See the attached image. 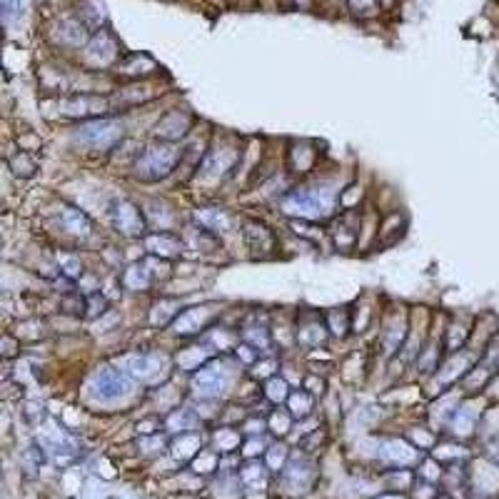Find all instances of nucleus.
Segmentation results:
<instances>
[{"mask_svg": "<svg viewBox=\"0 0 499 499\" xmlns=\"http://www.w3.org/2000/svg\"><path fill=\"white\" fill-rule=\"evenodd\" d=\"M337 195L327 185H317V188H297L282 200V212L294 220H327L335 212Z\"/></svg>", "mask_w": 499, "mask_h": 499, "instance_id": "1", "label": "nucleus"}, {"mask_svg": "<svg viewBox=\"0 0 499 499\" xmlns=\"http://www.w3.org/2000/svg\"><path fill=\"white\" fill-rule=\"evenodd\" d=\"M180 160H183V147L175 142L160 140L155 145H147L135 163V178L142 183H158L173 175Z\"/></svg>", "mask_w": 499, "mask_h": 499, "instance_id": "2", "label": "nucleus"}, {"mask_svg": "<svg viewBox=\"0 0 499 499\" xmlns=\"http://www.w3.org/2000/svg\"><path fill=\"white\" fill-rule=\"evenodd\" d=\"M125 137V125L115 117H95L73 132V142L88 153H110Z\"/></svg>", "mask_w": 499, "mask_h": 499, "instance_id": "3", "label": "nucleus"}, {"mask_svg": "<svg viewBox=\"0 0 499 499\" xmlns=\"http://www.w3.org/2000/svg\"><path fill=\"white\" fill-rule=\"evenodd\" d=\"M232 384V369L222 360H212L205 362L200 369H195L190 387H193L195 397L200 399H217L230 389Z\"/></svg>", "mask_w": 499, "mask_h": 499, "instance_id": "4", "label": "nucleus"}, {"mask_svg": "<svg viewBox=\"0 0 499 499\" xmlns=\"http://www.w3.org/2000/svg\"><path fill=\"white\" fill-rule=\"evenodd\" d=\"M88 389H90V397L98 399V402H117V399L132 394L135 384H132L130 372L105 365V367H100L98 372L93 374Z\"/></svg>", "mask_w": 499, "mask_h": 499, "instance_id": "5", "label": "nucleus"}, {"mask_svg": "<svg viewBox=\"0 0 499 499\" xmlns=\"http://www.w3.org/2000/svg\"><path fill=\"white\" fill-rule=\"evenodd\" d=\"M240 155H242L240 145H235V142H220V145L207 150L197 175L205 180V183H217V180L227 178V175L235 170Z\"/></svg>", "mask_w": 499, "mask_h": 499, "instance_id": "6", "label": "nucleus"}, {"mask_svg": "<svg viewBox=\"0 0 499 499\" xmlns=\"http://www.w3.org/2000/svg\"><path fill=\"white\" fill-rule=\"evenodd\" d=\"M220 315L217 305H200V307H190V310L180 312L173 322H170V330L180 337L195 335V332H202L207 325L215 322V317Z\"/></svg>", "mask_w": 499, "mask_h": 499, "instance_id": "7", "label": "nucleus"}, {"mask_svg": "<svg viewBox=\"0 0 499 499\" xmlns=\"http://www.w3.org/2000/svg\"><path fill=\"white\" fill-rule=\"evenodd\" d=\"M482 415H484L482 402H479L477 397L464 399V402H459V405L454 407L452 420H449V430H452V435L459 437V440H467V437L474 435Z\"/></svg>", "mask_w": 499, "mask_h": 499, "instance_id": "8", "label": "nucleus"}, {"mask_svg": "<svg viewBox=\"0 0 499 499\" xmlns=\"http://www.w3.org/2000/svg\"><path fill=\"white\" fill-rule=\"evenodd\" d=\"M113 222H115V230L125 237H142L147 230L145 215L130 200L115 202V207H113Z\"/></svg>", "mask_w": 499, "mask_h": 499, "instance_id": "9", "label": "nucleus"}, {"mask_svg": "<svg viewBox=\"0 0 499 499\" xmlns=\"http://www.w3.org/2000/svg\"><path fill=\"white\" fill-rule=\"evenodd\" d=\"M60 115L80 117V120H95L108 110V100L93 98V95H75V98H65L58 103Z\"/></svg>", "mask_w": 499, "mask_h": 499, "instance_id": "10", "label": "nucleus"}, {"mask_svg": "<svg viewBox=\"0 0 499 499\" xmlns=\"http://www.w3.org/2000/svg\"><path fill=\"white\" fill-rule=\"evenodd\" d=\"M168 367V357H160V355H135L127 362L130 377L140 379V382H158V377H163Z\"/></svg>", "mask_w": 499, "mask_h": 499, "instance_id": "11", "label": "nucleus"}, {"mask_svg": "<svg viewBox=\"0 0 499 499\" xmlns=\"http://www.w3.org/2000/svg\"><path fill=\"white\" fill-rule=\"evenodd\" d=\"M117 53H120V47H117L115 38L108 35V33H100L90 40L88 50H85V60L95 68H105V65L115 63Z\"/></svg>", "mask_w": 499, "mask_h": 499, "instance_id": "12", "label": "nucleus"}, {"mask_svg": "<svg viewBox=\"0 0 499 499\" xmlns=\"http://www.w3.org/2000/svg\"><path fill=\"white\" fill-rule=\"evenodd\" d=\"M379 457L389 464H397V467H407V464L420 462V452L417 447H412L405 440H382L379 442Z\"/></svg>", "mask_w": 499, "mask_h": 499, "instance_id": "13", "label": "nucleus"}, {"mask_svg": "<svg viewBox=\"0 0 499 499\" xmlns=\"http://www.w3.org/2000/svg\"><path fill=\"white\" fill-rule=\"evenodd\" d=\"M190 130V115L185 110H170L163 120L155 125V137L165 142H175Z\"/></svg>", "mask_w": 499, "mask_h": 499, "instance_id": "14", "label": "nucleus"}, {"mask_svg": "<svg viewBox=\"0 0 499 499\" xmlns=\"http://www.w3.org/2000/svg\"><path fill=\"white\" fill-rule=\"evenodd\" d=\"M294 337H297V342L302 347H320V345H325V340H327V327L317 315H307L297 322Z\"/></svg>", "mask_w": 499, "mask_h": 499, "instance_id": "15", "label": "nucleus"}, {"mask_svg": "<svg viewBox=\"0 0 499 499\" xmlns=\"http://www.w3.org/2000/svg\"><path fill=\"white\" fill-rule=\"evenodd\" d=\"M145 250L155 258L173 260L183 253V242L178 237L168 235V232H153V235L145 237Z\"/></svg>", "mask_w": 499, "mask_h": 499, "instance_id": "16", "label": "nucleus"}, {"mask_svg": "<svg viewBox=\"0 0 499 499\" xmlns=\"http://www.w3.org/2000/svg\"><path fill=\"white\" fill-rule=\"evenodd\" d=\"M195 222L210 230L212 235H222V232L232 230V217L222 207H200V210H195Z\"/></svg>", "mask_w": 499, "mask_h": 499, "instance_id": "17", "label": "nucleus"}, {"mask_svg": "<svg viewBox=\"0 0 499 499\" xmlns=\"http://www.w3.org/2000/svg\"><path fill=\"white\" fill-rule=\"evenodd\" d=\"M60 225L65 227V232H70V235H75V237H90V232H93L90 217L85 215L83 210L70 207V205L60 207Z\"/></svg>", "mask_w": 499, "mask_h": 499, "instance_id": "18", "label": "nucleus"}, {"mask_svg": "<svg viewBox=\"0 0 499 499\" xmlns=\"http://www.w3.org/2000/svg\"><path fill=\"white\" fill-rule=\"evenodd\" d=\"M315 479V472H312V464L307 459H292L287 469H285V482H287L289 489L299 492V489H307Z\"/></svg>", "mask_w": 499, "mask_h": 499, "instance_id": "19", "label": "nucleus"}, {"mask_svg": "<svg viewBox=\"0 0 499 499\" xmlns=\"http://www.w3.org/2000/svg\"><path fill=\"white\" fill-rule=\"evenodd\" d=\"M150 282H153V270L145 263H132L122 275V285L130 292H145L150 287Z\"/></svg>", "mask_w": 499, "mask_h": 499, "instance_id": "20", "label": "nucleus"}, {"mask_svg": "<svg viewBox=\"0 0 499 499\" xmlns=\"http://www.w3.org/2000/svg\"><path fill=\"white\" fill-rule=\"evenodd\" d=\"M202 452V440L195 432H180V437L173 442V457L178 462H185V459H195Z\"/></svg>", "mask_w": 499, "mask_h": 499, "instance_id": "21", "label": "nucleus"}, {"mask_svg": "<svg viewBox=\"0 0 499 499\" xmlns=\"http://www.w3.org/2000/svg\"><path fill=\"white\" fill-rule=\"evenodd\" d=\"M357 230H360V220L350 210H345V217L335 227V245L340 250H350L357 242Z\"/></svg>", "mask_w": 499, "mask_h": 499, "instance_id": "22", "label": "nucleus"}, {"mask_svg": "<svg viewBox=\"0 0 499 499\" xmlns=\"http://www.w3.org/2000/svg\"><path fill=\"white\" fill-rule=\"evenodd\" d=\"M245 240L247 245H250V250H273L275 247V237L273 232L268 230L265 225H260V222H245Z\"/></svg>", "mask_w": 499, "mask_h": 499, "instance_id": "23", "label": "nucleus"}, {"mask_svg": "<svg viewBox=\"0 0 499 499\" xmlns=\"http://www.w3.org/2000/svg\"><path fill=\"white\" fill-rule=\"evenodd\" d=\"M405 327H407V322L399 320V315L387 322V330L382 332V345H384V352L387 355H394L399 347H402V342H405V337H407Z\"/></svg>", "mask_w": 499, "mask_h": 499, "instance_id": "24", "label": "nucleus"}, {"mask_svg": "<svg viewBox=\"0 0 499 499\" xmlns=\"http://www.w3.org/2000/svg\"><path fill=\"white\" fill-rule=\"evenodd\" d=\"M58 38L60 42L65 45H73V47H80L85 40H88V30L80 21H63L58 28Z\"/></svg>", "mask_w": 499, "mask_h": 499, "instance_id": "25", "label": "nucleus"}, {"mask_svg": "<svg viewBox=\"0 0 499 499\" xmlns=\"http://www.w3.org/2000/svg\"><path fill=\"white\" fill-rule=\"evenodd\" d=\"M287 410L292 412V417H307L312 410V394L307 392V389H297V392H292L287 399Z\"/></svg>", "mask_w": 499, "mask_h": 499, "instance_id": "26", "label": "nucleus"}, {"mask_svg": "<svg viewBox=\"0 0 499 499\" xmlns=\"http://www.w3.org/2000/svg\"><path fill=\"white\" fill-rule=\"evenodd\" d=\"M240 479H242V484H247V487L260 489V487H265V484H268V469H265L263 464L250 462L247 467H242Z\"/></svg>", "mask_w": 499, "mask_h": 499, "instance_id": "27", "label": "nucleus"}, {"mask_svg": "<svg viewBox=\"0 0 499 499\" xmlns=\"http://www.w3.org/2000/svg\"><path fill=\"white\" fill-rule=\"evenodd\" d=\"M289 384L287 379L282 377H270L268 384H265V397L270 399V402H275V405H280V402H285V399H289Z\"/></svg>", "mask_w": 499, "mask_h": 499, "instance_id": "28", "label": "nucleus"}, {"mask_svg": "<svg viewBox=\"0 0 499 499\" xmlns=\"http://www.w3.org/2000/svg\"><path fill=\"white\" fill-rule=\"evenodd\" d=\"M195 425H197V417L190 410H175L173 415L168 417V427L175 432H190V430H195Z\"/></svg>", "mask_w": 499, "mask_h": 499, "instance_id": "29", "label": "nucleus"}, {"mask_svg": "<svg viewBox=\"0 0 499 499\" xmlns=\"http://www.w3.org/2000/svg\"><path fill=\"white\" fill-rule=\"evenodd\" d=\"M205 357H207V350L205 347H190L188 352H183L178 357L180 367L183 369H200L205 365Z\"/></svg>", "mask_w": 499, "mask_h": 499, "instance_id": "30", "label": "nucleus"}, {"mask_svg": "<svg viewBox=\"0 0 499 499\" xmlns=\"http://www.w3.org/2000/svg\"><path fill=\"white\" fill-rule=\"evenodd\" d=\"M240 447V432L235 430H217L215 432V449L217 452H232Z\"/></svg>", "mask_w": 499, "mask_h": 499, "instance_id": "31", "label": "nucleus"}, {"mask_svg": "<svg viewBox=\"0 0 499 499\" xmlns=\"http://www.w3.org/2000/svg\"><path fill=\"white\" fill-rule=\"evenodd\" d=\"M58 265H60V270H63L65 277H70V280L83 277V263H80L78 255L60 253V255H58Z\"/></svg>", "mask_w": 499, "mask_h": 499, "instance_id": "32", "label": "nucleus"}, {"mask_svg": "<svg viewBox=\"0 0 499 499\" xmlns=\"http://www.w3.org/2000/svg\"><path fill=\"white\" fill-rule=\"evenodd\" d=\"M193 469L197 474H210L212 469H217V454L202 449V452H200L197 457L193 459Z\"/></svg>", "mask_w": 499, "mask_h": 499, "instance_id": "33", "label": "nucleus"}, {"mask_svg": "<svg viewBox=\"0 0 499 499\" xmlns=\"http://www.w3.org/2000/svg\"><path fill=\"white\" fill-rule=\"evenodd\" d=\"M289 420H292V412H289V410L273 412V417H270V430H273L275 435H287V432H289Z\"/></svg>", "mask_w": 499, "mask_h": 499, "instance_id": "34", "label": "nucleus"}, {"mask_svg": "<svg viewBox=\"0 0 499 499\" xmlns=\"http://www.w3.org/2000/svg\"><path fill=\"white\" fill-rule=\"evenodd\" d=\"M28 8V0H3V18L6 23H13L25 13Z\"/></svg>", "mask_w": 499, "mask_h": 499, "instance_id": "35", "label": "nucleus"}, {"mask_svg": "<svg viewBox=\"0 0 499 499\" xmlns=\"http://www.w3.org/2000/svg\"><path fill=\"white\" fill-rule=\"evenodd\" d=\"M289 227H292L297 235L307 237V240H317V237H322V230H317L315 225H310V220H289Z\"/></svg>", "mask_w": 499, "mask_h": 499, "instance_id": "36", "label": "nucleus"}, {"mask_svg": "<svg viewBox=\"0 0 499 499\" xmlns=\"http://www.w3.org/2000/svg\"><path fill=\"white\" fill-rule=\"evenodd\" d=\"M360 197H362V188H360V185H352V188L342 190V193H340V207H345V210H352V207L360 202Z\"/></svg>", "mask_w": 499, "mask_h": 499, "instance_id": "37", "label": "nucleus"}, {"mask_svg": "<svg viewBox=\"0 0 499 499\" xmlns=\"http://www.w3.org/2000/svg\"><path fill=\"white\" fill-rule=\"evenodd\" d=\"M268 469H280L285 464V459H287V449H285L282 444H275L268 449Z\"/></svg>", "mask_w": 499, "mask_h": 499, "instance_id": "38", "label": "nucleus"}, {"mask_svg": "<svg viewBox=\"0 0 499 499\" xmlns=\"http://www.w3.org/2000/svg\"><path fill=\"white\" fill-rule=\"evenodd\" d=\"M330 330L335 332L337 337H345L347 330H350V315H347V312H342V317H340L337 312H332V315H330Z\"/></svg>", "mask_w": 499, "mask_h": 499, "instance_id": "39", "label": "nucleus"}, {"mask_svg": "<svg viewBox=\"0 0 499 499\" xmlns=\"http://www.w3.org/2000/svg\"><path fill=\"white\" fill-rule=\"evenodd\" d=\"M350 8H352L357 16L367 18L377 13V0H350Z\"/></svg>", "mask_w": 499, "mask_h": 499, "instance_id": "40", "label": "nucleus"}, {"mask_svg": "<svg viewBox=\"0 0 499 499\" xmlns=\"http://www.w3.org/2000/svg\"><path fill=\"white\" fill-rule=\"evenodd\" d=\"M105 297L103 294H90V299H88V305H85V310H88V317H98V315H103L105 312Z\"/></svg>", "mask_w": 499, "mask_h": 499, "instance_id": "41", "label": "nucleus"}, {"mask_svg": "<svg viewBox=\"0 0 499 499\" xmlns=\"http://www.w3.org/2000/svg\"><path fill=\"white\" fill-rule=\"evenodd\" d=\"M275 369H277V362L275 360H263V362H258L255 365V369H253V374L255 377H263V379H270V377H275Z\"/></svg>", "mask_w": 499, "mask_h": 499, "instance_id": "42", "label": "nucleus"}, {"mask_svg": "<svg viewBox=\"0 0 499 499\" xmlns=\"http://www.w3.org/2000/svg\"><path fill=\"white\" fill-rule=\"evenodd\" d=\"M263 440H258V437H253V440H247L245 442V447H242V454L245 457H255V454H260L263 452Z\"/></svg>", "mask_w": 499, "mask_h": 499, "instance_id": "43", "label": "nucleus"}, {"mask_svg": "<svg viewBox=\"0 0 499 499\" xmlns=\"http://www.w3.org/2000/svg\"><path fill=\"white\" fill-rule=\"evenodd\" d=\"M440 462H435V459H427L425 462V469H422V474H425L427 479H437L440 477Z\"/></svg>", "mask_w": 499, "mask_h": 499, "instance_id": "44", "label": "nucleus"}, {"mask_svg": "<svg viewBox=\"0 0 499 499\" xmlns=\"http://www.w3.org/2000/svg\"><path fill=\"white\" fill-rule=\"evenodd\" d=\"M305 389H307L310 394H322V389H325V382H322V379L317 382L315 377H310V379L305 382Z\"/></svg>", "mask_w": 499, "mask_h": 499, "instance_id": "45", "label": "nucleus"}, {"mask_svg": "<svg viewBox=\"0 0 499 499\" xmlns=\"http://www.w3.org/2000/svg\"><path fill=\"white\" fill-rule=\"evenodd\" d=\"M412 437H415L417 444H432V437L430 435H412Z\"/></svg>", "mask_w": 499, "mask_h": 499, "instance_id": "46", "label": "nucleus"}, {"mask_svg": "<svg viewBox=\"0 0 499 499\" xmlns=\"http://www.w3.org/2000/svg\"><path fill=\"white\" fill-rule=\"evenodd\" d=\"M377 499H407V497H399V494H382V497Z\"/></svg>", "mask_w": 499, "mask_h": 499, "instance_id": "47", "label": "nucleus"}, {"mask_svg": "<svg viewBox=\"0 0 499 499\" xmlns=\"http://www.w3.org/2000/svg\"><path fill=\"white\" fill-rule=\"evenodd\" d=\"M437 499H449V497H437Z\"/></svg>", "mask_w": 499, "mask_h": 499, "instance_id": "48", "label": "nucleus"}, {"mask_svg": "<svg viewBox=\"0 0 499 499\" xmlns=\"http://www.w3.org/2000/svg\"><path fill=\"white\" fill-rule=\"evenodd\" d=\"M497 372H499V360H497Z\"/></svg>", "mask_w": 499, "mask_h": 499, "instance_id": "49", "label": "nucleus"}, {"mask_svg": "<svg viewBox=\"0 0 499 499\" xmlns=\"http://www.w3.org/2000/svg\"><path fill=\"white\" fill-rule=\"evenodd\" d=\"M297 3H305V0H297Z\"/></svg>", "mask_w": 499, "mask_h": 499, "instance_id": "50", "label": "nucleus"}]
</instances>
